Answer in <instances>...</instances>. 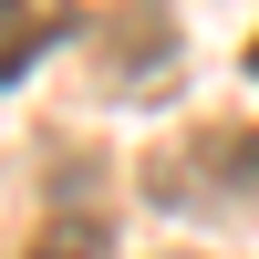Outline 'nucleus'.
Listing matches in <instances>:
<instances>
[{
	"mask_svg": "<svg viewBox=\"0 0 259 259\" xmlns=\"http://www.w3.org/2000/svg\"><path fill=\"white\" fill-rule=\"evenodd\" d=\"M145 197L156 207H197V218H218V207H249L259 197V135L249 124H207V135H187V145H166L156 166H145Z\"/></svg>",
	"mask_w": 259,
	"mask_h": 259,
	"instance_id": "f257e3e1",
	"label": "nucleus"
},
{
	"mask_svg": "<svg viewBox=\"0 0 259 259\" xmlns=\"http://www.w3.org/2000/svg\"><path fill=\"white\" fill-rule=\"evenodd\" d=\"M104 83L114 94H166L177 83V11L166 0H124L104 31Z\"/></svg>",
	"mask_w": 259,
	"mask_h": 259,
	"instance_id": "f03ea898",
	"label": "nucleus"
},
{
	"mask_svg": "<svg viewBox=\"0 0 259 259\" xmlns=\"http://www.w3.org/2000/svg\"><path fill=\"white\" fill-rule=\"evenodd\" d=\"M62 31H73V0H0V94H11Z\"/></svg>",
	"mask_w": 259,
	"mask_h": 259,
	"instance_id": "7ed1b4c3",
	"label": "nucleus"
},
{
	"mask_svg": "<svg viewBox=\"0 0 259 259\" xmlns=\"http://www.w3.org/2000/svg\"><path fill=\"white\" fill-rule=\"evenodd\" d=\"M249 83H259V41H249Z\"/></svg>",
	"mask_w": 259,
	"mask_h": 259,
	"instance_id": "39448f33",
	"label": "nucleus"
},
{
	"mask_svg": "<svg viewBox=\"0 0 259 259\" xmlns=\"http://www.w3.org/2000/svg\"><path fill=\"white\" fill-rule=\"evenodd\" d=\"M21 259H114V228L83 218V207H62V218L31 228V249H21Z\"/></svg>",
	"mask_w": 259,
	"mask_h": 259,
	"instance_id": "20e7f679",
	"label": "nucleus"
}]
</instances>
